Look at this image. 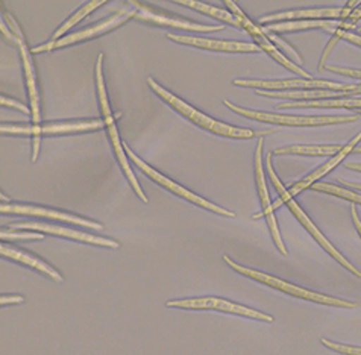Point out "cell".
<instances>
[{
    "mask_svg": "<svg viewBox=\"0 0 361 355\" xmlns=\"http://www.w3.org/2000/svg\"><path fill=\"white\" fill-rule=\"evenodd\" d=\"M147 84L150 85V88L154 90V93H157L159 97H161L164 102H167L170 107L175 108L180 116H184L185 119H188L192 124L204 128L209 133H213L216 136L220 137H228V138H252L255 136L263 137L266 134H270L272 131H266V133H254L252 129H246V128H237V126H231L228 124H224V121H219L213 117H208L207 114L200 113L196 108H193L192 105H188L187 102H184L183 99H179L178 96L172 95L170 91H167L166 88H163L159 84H157L152 78L147 79Z\"/></svg>",
    "mask_w": 361,
    "mask_h": 355,
    "instance_id": "6da1fadb",
    "label": "cell"
},
{
    "mask_svg": "<svg viewBox=\"0 0 361 355\" xmlns=\"http://www.w3.org/2000/svg\"><path fill=\"white\" fill-rule=\"evenodd\" d=\"M11 32L18 38V47L20 52H22V59H23V67H25V76H26V85H27V93H29V100H31V114H32V126H17V125H2V133L4 134H26V136H34L32 138V163L38 158V152H39V138H42V126H39V97H38V91H37V84H35V73L32 68L31 63V56H29L27 49L23 42V35L22 30H20L18 25L14 22V20H9L8 23Z\"/></svg>",
    "mask_w": 361,
    "mask_h": 355,
    "instance_id": "7a4b0ae2",
    "label": "cell"
},
{
    "mask_svg": "<svg viewBox=\"0 0 361 355\" xmlns=\"http://www.w3.org/2000/svg\"><path fill=\"white\" fill-rule=\"evenodd\" d=\"M266 169H267V175H269L270 181H272V184H274L275 190L278 191V195H279V199L275 200L274 207L276 208V207H279L281 204H286V205L288 207V210L293 212V216L300 222V225H302V227L310 232V234L313 236V239L319 243L320 246H322V248L329 253L331 257H333L334 260H337V263H340V265H342L345 269H348L350 273H353V275L361 278V272H358V270H357L353 265H350V263L342 255V253H340L333 245H331V243L325 239V236H322V232H320V231L317 229V227L314 225V223L307 217V215L302 211V208H300V207L296 204V202L293 200V196H290L288 190L283 186V182L279 181V178H278L276 174H275V170H274V167H272V161H270V154L266 155Z\"/></svg>",
    "mask_w": 361,
    "mask_h": 355,
    "instance_id": "3957f363",
    "label": "cell"
},
{
    "mask_svg": "<svg viewBox=\"0 0 361 355\" xmlns=\"http://www.w3.org/2000/svg\"><path fill=\"white\" fill-rule=\"evenodd\" d=\"M224 260L229 267H233L235 272L242 273V275L250 278V279H255L262 284H266V286L276 289L283 293H287L290 296H295V298H300V299H305L310 302H316V303H322V306H328V307H337V308H357V303L355 302H349L345 299H338L334 296H328V295H322V293H316L312 290H307L304 287H298L292 282H287L284 279H279L275 277H270L266 275L264 272H258V270H252L249 267L245 266H240L238 263L233 261L231 258H228L226 255H224Z\"/></svg>",
    "mask_w": 361,
    "mask_h": 355,
    "instance_id": "277c9868",
    "label": "cell"
},
{
    "mask_svg": "<svg viewBox=\"0 0 361 355\" xmlns=\"http://www.w3.org/2000/svg\"><path fill=\"white\" fill-rule=\"evenodd\" d=\"M225 107L233 109L234 113L252 119L263 124L276 125V126H292V128H310V126H331V125H343L354 124L358 120V116H286L276 113H266V111H255L242 108L224 100Z\"/></svg>",
    "mask_w": 361,
    "mask_h": 355,
    "instance_id": "5b68a950",
    "label": "cell"
},
{
    "mask_svg": "<svg viewBox=\"0 0 361 355\" xmlns=\"http://www.w3.org/2000/svg\"><path fill=\"white\" fill-rule=\"evenodd\" d=\"M102 59H104V55L100 54L99 58H97V64H96V83H97V95H99V104H100V109H102V114H104V124L106 126V131H108V136L109 138H111V143L114 146V150H116V157L118 160L120 166H122L125 175L128 178V181L131 182V186L134 188V191L138 195V198L142 199L145 204L147 202V198L143 193L142 187H140L137 178L134 176L133 170H131V166H129L128 160H126V155H125V149H123V143L120 141V137H118V133H117V128H116V124H114V119L111 116V111H109V105H108V97H106V88H105V83H104V75H102Z\"/></svg>",
    "mask_w": 361,
    "mask_h": 355,
    "instance_id": "8992f818",
    "label": "cell"
},
{
    "mask_svg": "<svg viewBox=\"0 0 361 355\" xmlns=\"http://www.w3.org/2000/svg\"><path fill=\"white\" fill-rule=\"evenodd\" d=\"M234 85L247 87L263 91H287V90H336L353 96L361 95V84H337L322 79H279V80H258V79H235Z\"/></svg>",
    "mask_w": 361,
    "mask_h": 355,
    "instance_id": "52a82bcc",
    "label": "cell"
},
{
    "mask_svg": "<svg viewBox=\"0 0 361 355\" xmlns=\"http://www.w3.org/2000/svg\"><path fill=\"white\" fill-rule=\"evenodd\" d=\"M135 16H137V8L131 2V4H128L123 9H120V11L116 13L114 16L104 20V22H100L94 26H90V28L82 29V30H78V32H75V34L66 35L61 40H58V42H47L46 44L34 47L31 52L32 54H43V52H50V50H54V49L66 47V46L75 44V43H79V42H87V40H92L94 37H99V35H104V34L109 32V30L117 29L118 26H122L123 23H126L129 18H133Z\"/></svg>",
    "mask_w": 361,
    "mask_h": 355,
    "instance_id": "ba28073f",
    "label": "cell"
},
{
    "mask_svg": "<svg viewBox=\"0 0 361 355\" xmlns=\"http://www.w3.org/2000/svg\"><path fill=\"white\" fill-rule=\"evenodd\" d=\"M225 5L229 8L231 14H233V16L237 18V22L240 23V28H243V29L246 30V32L255 40V43L258 44L259 49L264 50V52H266L267 55L272 56V58L276 61V63H279L281 66L286 67L287 70H290V72H293V73H296V75H299V76H302V79H313L312 75L307 73L305 70L300 68L298 64L292 63V61H290L283 52H279V50L276 49V46H274V43L270 42L264 30L259 29L258 26H255V25L252 23V20H250V18L242 11V9H240V8L233 2V0H225Z\"/></svg>",
    "mask_w": 361,
    "mask_h": 355,
    "instance_id": "9c48e42d",
    "label": "cell"
},
{
    "mask_svg": "<svg viewBox=\"0 0 361 355\" xmlns=\"http://www.w3.org/2000/svg\"><path fill=\"white\" fill-rule=\"evenodd\" d=\"M123 149H125V154L128 155V158L131 160L133 163H134L140 170H142L146 176H149L150 179L155 181L157 184H159L161 187H164V188L170 190L172 193H175V195H178L179 198L187 199L188 202H192V204H195V205H199V207H202V208H205V210H208V211L216 212V215L228 216V217H234V216H235L233 211H228V210H225V208H222V207H217L216 204H213V202H209V200H207V199H204V198H200V196L195 195V193H192V191L184 188V187H180L179 184H176V182H173L172 179H169L167 176L161 175V174H159V172H157L155 169H152L149 164H146L143 160H140V158L134 154V152H133L131 149H129V146H128L126 143H123Z\"/></svg>",
    "mask_w": 361,
    "mask_h": 355,
    "instance_id": "30bf717a",
    "label": "cell"
},
{
    "mask_svg": "<svg viewBox=\"0 0 361 355\" xmlns=\"http://www.w3.org/2000/svg\"><path fill=\"white\" fill-rule=\"evenodd\" d=\"M167 307H176V308H184V310H216V311H224L231 314H238V316L245 318H252L255 320H264V322H274V318L270 314L262 313L252 310L245 306H240V303L231 302L226 299L220 298H193V299H180V301H169Z\"/></svg>",
    "mask_w": 361,
    "mask_h": 355,
    "instance_id": "8fae6325",
    "label": "cell"
},
{
    "mask_svg": "<svg viewBox=\"0 0 361 355\" xmlns=\"http://www.w3.org/2000/svg\"><path fill=\"white\" fill-rule=\"evenodd\" d=\"M360 5L357 0L348 2L343 8H316V9H293V11H283L270 14L259 20V23L270 26L283 22H295V20H338L342 22Z\"/></svg>",
    "mask_w": 361,
    "mask_h": 355,
    "instance_id": "7c38bea8",
    "label": "cell"
},
{
    "mask_svg": "<svg viewBox=\"0 0 361 355\" xmlns=\"http://www.w3.org/2000/svg\"><path fill=\"white\" fill-rule=\"evenodd\" d=\"M263 143L264 140L259 138L258 143H257V149H255V179H257V190H258V195L259 199H262V205H263V216L267 220V225L270 232H272V237L276 248L279 249V252L283 253V255H287V249L284 248V243L281 240L279 236V229L276 227V220L274 216V207L270 204V199H269V191L266 188V181H264V169H263Z\"/></svg>",
    "mask_w": 361,
    "mask_h": 355,
    "instance_id": "4fadbf2b",
    "label": "cell"
},
{
    "mask_svg": "<svg viewBox=\"0 0 361 355\" xmlns=\"http://www.w3.org/2000/svg\"><path fill=\"white\" fill-rule=\"evenodd\" d=\"M9 229H29V231H39V232H46V234L50 236H59L64 239H72V240H78V241H84V243H90V245H96V246H105V248H111V249H117L118 243L114 240L109 239H104V237H97V236H92L87 234V232H81V231H75L70 228H63V227H56V225H47V223H39V222H18V223H13Z\"/></svg>",
    "mask_w": 361,
    "mask_h": 355,
    "instance_id": "5bb4252c",
    "label": "cell"
},
{
    "mask_svg": "<svg viewBox=\"0 0 361 355\" xmlns=\"http://www.w3.org/2000/svg\"><path fill=\"white\" fill-rule=\"evenodd\" d=\"M133 5L137 8L135 18L143 20V22L158 25V26H167V28L180 29V30H195V32H214V30H222L224 29V26L199 25V23L187 22V20H180V18L159 14V13L154 11L152 8H149V6L140 4V2H133Z\"/></svg>",
    "mask_w": 361,
    "mask_h": 355,
    "instance_id": "9a60e30c",
    "label": "cell"
},
{
    "mask_svg": "<svg viewBox=\"0 0 361 355\" xmlns=\"http://www.w3.org/2000/svg\"><path fill=\"white\" fill-rule=\"evenodd\" d=\"M0 211L11 212V215H25V216H37V217H46V219H52V220H61V222H68V223H73V225L92 228V229H104V227L99 225V223H96V222L85 220V219H81L78 216L66 215V212H61V211L47 210V208H42V207L5 204V202H4V204L0 205Z\"/></svg>",
    "mask_w": 361,
    "mask_h": 355,
    "instance_id": "2e32d148",
    "label": "cell"
},
{
    "mask_svg": "<svg viewBox=\"0 0 361 355\" xmlns=\"http://www.w3.org/2000/svg\"><path fill=\"white\" fill-rule=\"evenodd\" d=\"M360 140H361V133H358L353 140L348 141V143H346L345 146H342V149H340L336 155H333V158L328 160L325 164H322L319 169H316L314 172H312V174L307 175L305 178H302L300 181L295 182V184L288 188L290 196L299 195L300 191H304V190L310 188L313 184H316V182H317L320 178L325 176L326 174H329L331 170H333L334 167H337L340 163H342V161L350 154V152H354V149L357 148V143H358Z\"/></svg>",
    "mask_w": 361,
    "mask_h": 355,
    "instance_id": "e0dca14e",
    "label": "cell"
},
{
    "mask_svg": "<svg viewBox=\"0 0 361 355\" xmlns=\"http://www.w3.org/2000/svg\"><path fill=\"white\" fill-rule=\"evenodd\" d=\"M170 40L175 43L195 46L207 50H216V52H258L259 47L252 43H242V42H224V40H212L193 35H176L169 34Z\"/></svg>",
    "mask_w": 361,
    "mask_h": 355,
    "instance_id": "ac0fdd59",
    "label": "cell"
},
{
    "mask_svg": "<svg viewBox=\"0 0 361 355\" xmlns=\"http://www.w3.org/2000/svg\"><path fill=\"white\" fill-rule=\"evenodd\" d=\"M338 25H340L338 20H295V22H283V23L270 25L263 30L269 34H281V32H299V30H310V29H324L334 34Z\"/></svg>",
    "mask_w": 361,
    "mask_h": 355,
    "instance_id": "d6986e66",
    "label": "cell"
},
{
    "mask_svg": "<svg viewBox=\"0 0 361 355\" xmlns=\"http://www.w3.org/2000/svg\"><path fill=\"white\" fill-rule=\"evenodd\" d=\"M0 253H2V257L5 258H9V260H14L17 263H22V265H26L29 267H32L38 272L44 273V275L50 277L54 281L56 282H63V277L59 275V273L50 267L49 265H46L44 261L38 260L37 257L34 255H29V253L23 252L22 249H18L16 246H6V245H2V248H0Z\"/></svg>",
    "mask_w": 361,
    "mask_h": 355,
    "instance_id": "ffe728a7",
    "label": "cell"
},
{
    "mask_svg": "<svg viewBox=\"0 0 361 355\" xmlns=\"http://www.w3.org/2000/svg\"><path fill=\"white\" fill-rule=\"evenodd\" d=\"M287 108H343L361 111V99L360 97H343V99H326V100H310V102H283L278 104L276 109Z\"/></svg>",
    "mask_w": 361,
    "mask_h": 355,
    "instance_id": "44dd1931",
    "label": "cell"
},
{
    "mask_svg": "<svg viewBox=\"0 0 361 355\" xmlns=\"http://www.w3.org/2000/svg\"><path fill=\"white\" fill-rule=\"evenodd\" d=\"M360 20H361V2H360V5L354 9L353 13H350L345 20H342V22H340L337 30L333 34V38L329 40L328 46H326L325 50H324L322 58H320L319 72H322V70L325 68V59H326V56H328V54L331 52V50H333V47L336 46V43L340 42V40H342V38H345V35L349 34V30L353 29V28L360 22Z\"/></svg>",
    "mask_w": 361,
    "mask_h": 355,
    "instance_id": "7402d4cb",
    "label": "cell"
},
{
    "mask_svg": "<svg viewBox=\"0 0 361 355\" xmlns=\"http://www.w3.org/2000/svg\"><path fill=\"white\" fill-rule=\"evenodd\" d=\"M104 121L90 120V121H66V124H52L42 126V134H70V133H85V131H94L104 128Z\"/></svg>",
    "mask_w": 361,
    "mask_h": 355,
    "instance_id": "603a6c76",
    "label": "cell"
},
{
    "mask_svg": "<svg viewBox=\"0 0 361 355\" xmlns=\"http://www.w3.org/2000/svg\"><path fill=\"white\" fill-rule=\"evenodd\" d=\"M342 149L338 145H326V146H312V145H293L275 149V155H310V157H329L336 155Z\"/></svg>",
    "mask_w": 361,
    "mask_h": 355,
    "instance_id": "cb8c5ba5",
    "label": "cell"
},
{
    "mask_svg": "<svg viewBox=\"0 0 361 355\" xmlns=\"http://www.w3.org/2000/svg\"><path fill=\"white\" fill-rule=\"evenodd\" d=\"M176 4L184 5L187 8H192V9H195V11L207 14L209 17H214V18L222 20V22H225L228 25H233L235 28H240V23L237 22V18L231 13L225 11V9H220V8L207 5V4H202V2H196V0H179V2H176Z\"/></svg>",
    "mask_w": 361,
    "mask_h": 355,
    "instance_id": "d4e9b609",
    "label": "cell"
},
{
    "mask_svg": "<svg viewBox=\"0 0 361 355\" xmlns=\"http://www.w3.org/2000/svg\"><path fill=\"white\" fill-rule=\"evenodd\" d=\"M104 4H105V0H93V2H88L87 5H82V8H79L78 11L72 17H70L61 28L56 29V32L54 34V37H52V40H50V42H58V40H61L63 35L67 32L70 28H73L76 23L81 22L84 17H87L90 13H93L94 9H97L100 5H104Z\"/></svg>",
    "mask_w": 361,
    "mask_h": 355,
    "instance_id": "484cf974",
    "label": "cell"
},
{
    "mask_svg": "<svg viewBox=\"0 0 361 355\" xmlns=\"http://www.w3.org/2000/svg\"><path fill=\"white\" fill-rule=\"evenodd\" d=\"M310 188L314 190V191L326 193V195L337 196V198H340V199L349 200V202H353V204L361 205V195H358V193H355V191H353V190L343 188V187L334 186V184H329V182H316V184H313Z\"/></svg>",
    "mask_w": 361,
    "mask_h": 355,
    "instance_id": "4316f807",
    "label": "cell"
},
{
    "mask_svg": "<svg viewBox=\"0 0 361 355\" xmlns=\"http://www.w3.org/2000/svg\"><path fill=\"white\" fill-rule=\"evenodd\" d=\"M322 344L331 351H336L338 354H343V355H361V348L360 347H350V344H340V343H334L328 339H322L320 340Z\"/></svg>",
    "mask_w": 361,
    "mask_h": 355,
    "instance_id": "83f0119b",
    "label": "cell"
},
{
    "mask_svg": "<svg viewBox=\"0 0 361 355\" xmlns=\"http://www.w3.org/2000/svg\"><path fill=\"white\" fill-rule=\"evenodd\" d=\"M0 237L4 240H43L44 236L38 234V232H16L13 229L2 231L0 232Z\"/></svg>",
    "mask_w": 361,
    "mask_h": 355,
    "instance_id": "f1b7e54d",
    "label": "cell"
},
{
    "mask_svg": "<svg viewBox=\"0 0 361 355\" xmlns=\"http://www.w3.org/2000/svg\"><path fill=\"white\" fill-rule=\"evenodd\" d=\"M266 35L269 37L270 42L274 43V46H276V49H278V47L283 49L284 55H290V56H292V58L296 61L298 64H302V58H300V56L298 55V52H296L295 49H292L287 43H284V40H281L276 34H269V32H266Z\"/></svg>",
    "mask_w": 361,
    "mask_h": 355,
    "instance_id": "f546056e",
    "label": "cell"
},
{
    "mask_svg": "<svg viewBox=\"0 0 361 355\" xmlns=\"http://www.w3.org/2000/svg\"><path fill=\"white\" fill-rule=\"evenodd\" d=\"M325 68L333 73H338V75L361 80V70H358V68H346V67H336V66H325Z\"/></svg>",
    "mask_w": 361,
    "mask_h": 355,
    "instance_id": "4dcf8cb0",
    "label": "cell"
},
{
    "mask_svg": "<svg viewBox=\"0 0 361 355\" xmlns=\"http://www.w3.org/2000/svg\"><path fill=\"white\" fill-rule=\"evenodd\" d=\"M0 104L5 105V107H13L16 109L23 111V113H27V111H29L23 104H20V102H17V100H13V99H8L5 96H2V99H0Z\"/></svg>",
    "mask_w": 361,
    "mask_h": 355,
    "instance_id": "1f68e13d",
    "label": "cell"
},
{
    "mask_svg": "<svg viewBox=\"0 0 361 355\" xmlns=\"http://www.w3.org/2000/svg\"><path fill=\"white\" fill-rule=\"evenodd\" d=\"M350 216H353V222H354V227L357 229V232L361 237V220L358 219V215H357V208H355V204L350 207Z\"/></svg>",
    "mask_w": 361,
    "mask_h": 355,
    "instance_id": "d6a6232c",
    "label": "cell"
},
{
    "mask_svg": "<svg viewBox=\"0 0 361 355\" xmlns=\"http://www.w3.org/2000/svg\"><path fill=\"white\" fill-rule=\"evenodd\" d=\"M0 29H2V34L9 40V42H13V43H17V44H18V38L11 32V30H9V29L5 26L4 20H2V25H0Z\"/></svg>",
    "mask_w": 361,
    "mask_h": 355,
    "instance_id": "836d02e7",
    "label": "cell"
},
{
    "mask_svg": "<svg viewBox=\"0 0 361 355\" xmlns=\"http://www.w3.org/2000/svg\"><path fill=\"white\" fill-rule=\"evenodd\" d=\"M18 302H25V298H22V296H2L0 298V303H2V306H8V303H18Z\"/></svg>",
    "mask_w": 361,
    "mask_h": 355,
    "instance_id": "e575fe53",
    "label": "cell"
},
{
    "mask_svg": "<svg viewBox=\"0 0 361 355\" xmlns=\"http://www.w3.org/2000/svg\"><path fill=\"white\" fill-rule=\"evenodd\" d=\"M345 40H346V42H349V43H353V44L361 47V35L350 34V32H349V34L345 35Z\"/></svg>",
    "mask_w": 361,
    "mask_h": 355,
    "instance_id": "d590c367",
    "label": "cell"
},
{
    "mask_svg": "<svg viewBox=\"0 0 361 355\" xmlns=\"http://www.w3.org/2000/svg\"><path fill=\"white\" fill-rule=\"evenodd\" d=\"M338 182L342 186H346V187H349V188H355V190H360L361 191V184L360 182H346V181H343V179H338Z\"/></svg>",
    "mask_w": 361,
    "mask_h": 355,
    "instance_id": "8d00e7d4",
    "label": "cell"
},
{
    "mask_svg": "<svg viewBox=\"0 0 361 355\" xmlns=\"http://www.w3.org/2000/svg\"><path fill=\"white\" fill-rule=\"evenodd\" d=\"M345 167L354 172H361V163H345Z\"/></svg>",
    "mask_w": 361,
    "mask_h": 355,
    "instance_id": "74e56055",
    "label": "cell"
},
{
    "mask_svg": "<svg viewBox=\"0 0 361 355\" xmlns=\"http://www.w3.org/2000/svg\"><path fill=\"white\" fill-rule=\"evenodd\" d=\"M355 114H360V116H361V111H357V113H355Z\"/></svg>",
    "mask_w": 361,
    "mask_h": 355,
    "instance_id": "f35d334b",
    "label": "cell"
}]
</instances>
